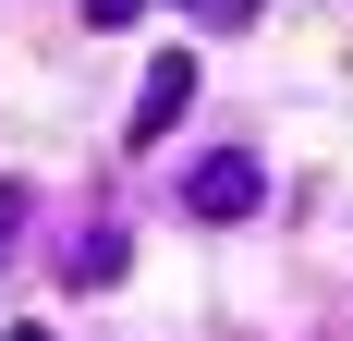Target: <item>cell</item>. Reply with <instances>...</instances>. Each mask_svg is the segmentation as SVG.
<instances>
[{
	"label": "cell",
	"mask_w": 353,
	"mask_h": 341,
	"mask_svg": "<svg viewBox=\"0 0 353 341\" xmlns=\"http://www.w3.org/2000/svg\"><path fill=\"white\" fill-rule=\"evenodd\" d=\"M0 341H49V329H0Z\"/></svg>",
	"instance_id": "cell-7"
},
{
	"label": "cell",
	"mask_w": 353,
	"mask_h": 341,
	"mask_svg": "<svg viewBox=\"0 0 353 341\" xmlns=\"http://www.w3.org/2000/svg\"><path fill=\"white\" fill-rule=\"evenodd\" d=\"M195 86H208V73H195V49H159V61H146V86H134V110H122V146H159L183 110H195Z\"/></svg>",
	"instance_id": "cell-1"
},
{
	"label": "cell",
	"mask_w": 353,
	"mask_h": 341,
	"mask_svg": "<svg viewBox=\"0 0 353 341\" xmlns=\"http://www.w3.org/2000/svg\"><path fill=\"white\" fill-rule=\"evenodd\" d=\"M122 256H134V244H122V220H98V232H73L61 280H73V293H110V280H122Z\"/></svg>",
	"instance_id": "cell-3"
},
{
	"label": "cell",
	"mask_w": 353,
	"mask_h": 341,
	"mask_svg": "<svg viewBox=\"0 0 353 341\" xmlns=\"http://www.w3.org/2000/svg\"><path fill=\"white\" fill-rule=\"evenodd\" d=\"M183 12H195V25H208V37H244L256 12H268V0H183Z\"/></svg>",
	"instance_id": "cell-4"
},
{
	"label": "cell",
	"mask_w": 353,
	"mask_h": 341,
	"mask_svg": "<svg viewBox=\"0 0 353 341\" xmlns=\"http://www.w3.org/2000/svg\"><path fill=\"white\" fill-rule=\"evenodd\" d=\"M73 12H85V25H98V37H110V25H134L146 0H73Z\"/></svg>",
	"instance_id": "cell-6"
},
{
	"label": "cell",
	"mask_w": 353,
	"mask_h": 341,
	"mask_svg": "<svg viewBox=\"0 0 353 341\" xmlns=\"http://www.w3.org/2000/svg\"><path fill=\"white\" fill-rule=\"evenodd\" d=\"M25 220H37V195H25V183H0V256L25 244Z\"/></svg>",
	"instance_id": "cell-5"
},
{
	"label": "cell",
	"mask_w": 353,
	"mask_h": 341,
	"mask_svg": "<svg viewBox=\"0 0 353 341\" xmlns=\"http://www.w3.org/2000/svg\"><path fill=\"white\" fill-rule=\"evenodd\" d=\"M183 207H195V220H256V207H268V170H256L244 146H208V159L183 170Z\"/></svg>",
	"instance_id": "cell-2"
}]
</instances>
